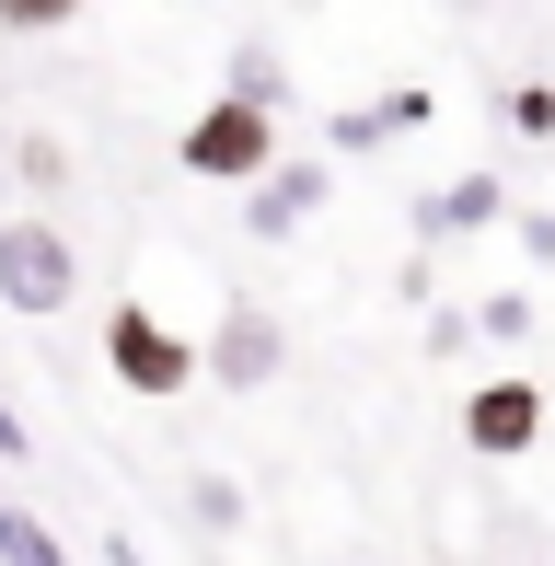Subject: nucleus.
Returning <instances> with one entry per match:
<instances>
[{"label": "nucleus", "instance_id": "f257e3e1", "mask_svg": "<svg viewBox=\"0 0 555 566\" xmlns=\"http://www.w3.org/2000/svg\"><path fill=\"white\" fill-rule=\"evenodd\" d=\"M266 163H278V127H266L255 93H232V105H209L186 127V174H220V186H232V174H266Z\"/></svg>", "mask_w": 555, "mask_h": 566}, {"label": "nucleus", "instance_id": "f03ea898", "mask_svg": "<svg viewBox=\"0 0 555 566\" xmlns=\"http://www.w3.org/2000/svg\"><path fill=\"white\" fill-rule=\"evenodd\" d=\"M70 277H82V266H70V243L46 220H12V231H0V301H12V313H59Z\"/></svg>", "mask_w": 555, "mask_h": 566}, {"label": "nucleus", "instance_id": "7ed1b4c3", "mask_svg": "<svg viewBox=\"0 0 555 566\" xmlns=\"http://www.w3.org/2000/svg\"><path fill=\"white\" fill-rule=\"evenodd\" d=\"M105 358H116V381H128V394H186V381H197V347L163 336L150 313H116V324H105Z\"/></svg>", "mask_w": 555, "mask_h": 566}, {"label": "nucleus", "instance_id": "20e7f679", "mask_svg": "<svg viewBox=\"0 0 555 566\" xmlns=\"http://www.w3.org/2000/svg\"><path fill=\"white\" fill-rule=\"evenodd\" d=\"M463 440L474 451H533L544 440V394H533V381H486V394L463 405Z\"/></svg>", "mask_w": 555, "mask_h": 566}, {"label": "nucleus", "instance_id": "39448f33", "mask_svg": "<svg viewBox=\"0 0 555 566\" xmlns=\"http://www.w3.org/2000/svg\"><path fill=\"white\" fill-rule=\"evenodd\" d=\"M220 370H232V381H266V370H278V336H266L255 313H232V324H220Z\"/></svg>", "mask_w": 555, "mask_h": 566}, {"label": "nucleus", "instance_id": "423d86ee", "mask_svg": "<svg viewBox=\"0 0 555 566\" xmlns=\"http://www.w3.org/2000/svg\"><path fill=\"white\" fill-rule=\"evenodd\" d=\"M0 555H12V566H59V544H46L23 509H0Z\"/></svg>", "mask_w": 555, "mask_h": 566}, {"label": "nucleus", "instance_id": "0eeeda50", "mask_svg": "<svg viewBox=\"0 0 555 566\" xmlns=\"http://www.w3.org/2000/svg\"><path fill=\"white\" fill-rule=\"evenodd\" d=\"M82 0H0V23H70Z\"/></svg>", "mask_w": 555, "mask_h": 566}, {"label": "nucleus", "instance_id": "6e6552de", "mask_svg": "<svg viewBox=\"0 0 555 566\" xmlns=\"http://www.w3.org/2000/svg\"><path fill=\"white\" fill-rule=\"evenodd\" d=\"M0 451H23V428H12V417H0Z\"/></svg>", "mask_w": 555, "mask_h": 566}]
</instances>
